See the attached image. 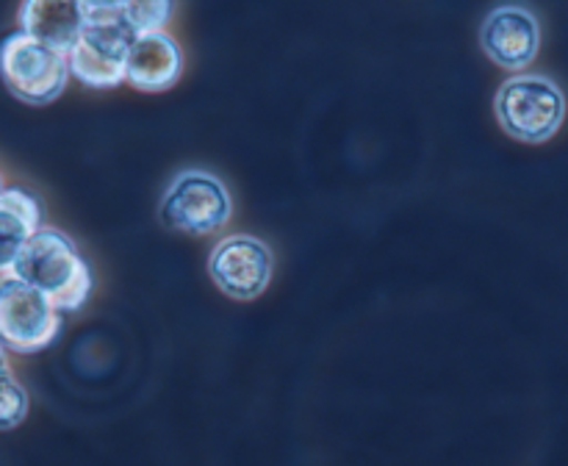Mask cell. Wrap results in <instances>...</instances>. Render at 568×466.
Wrapping results in <instances>:
<instances>
[{"mask_svg":"<svg viewBox=\"0 0 568 466\" xmlns=\"http://www.w3.org/2000/svg\"><path fill=\"white\" fill-rule=\"evenodd\" d=\"M9 275L42 292L61 314L83 308L94 288L92 266L75 239L53 225H42L28 239Z\"/></svg>","mask_w":568,"mask_h":466,"instance_id":"6da1fadb","label":"cell"},{"mask_svg":"<svg viewBox=\"0 0 568 466\" xmlns=\"http://www.w3.org/2000/svg\"><path fill=\"white\" fill-rule=\"evenodd\" d=\"M133 37L122 3H87L83 31L67 50L70 75L92 89H111L125 81V55Z\"/></svg>","mask_w":568,"mask_h":466,"instance_id":"7a4b0ae2","label":"cell"},{"mask_svg":"<svg viewBox=\"0 0 568 466\" xmlns=\"http://www.w3.org/2000/svg\"><path fill=\"white\" fill-rule=\"evenodd\" d=\"M505 133L527 144H541L560 131L566 120V98L558 83L538 72L510 75L494 98Z\"/></svg>","mask_w":568,"mask_h":466,"instance_id":"3957f363","label":"cell"},{"mask_svg":"<svg viewBox=\"0 0 568 466\" xmlns=\"http://www.w3.org/2000/svg\"><path fill=\"white\" fill-rule=\"evenodd\" d=\"M164 227L186 236H211L233 216V194L220 175L209 170H181L159 200Z\"/></svg>","mask_w":568,"mask_h":466,"instance_id":"277c9868","label":"cell"},{"mask_svg":"<svg viewBox=\"0 0 568 466\" xmlns=\"http://www.w3.org/2000/svg\"><path fill=\"white\" fill-rule=\"evenodd\" d=\"M0 78L22 103L48 105L67 89L70 61L64 50L14 31L0 39Z\"/></svg>","mask_w":568,"mask_h":466,"instance_id":"5b68a950","label":"cell"},{"mask_svg":"<svg viewBox=\"0 0 568 466\" xmlns=\"http://www.w3.org/2000/svg\"><path fill=\"white\" fill-rule=\"evenodd\" d=\"M61 311L37 288L0 275V338L11 353H39L61 333Z\"/></svg>","mask_w":568,"mask_h":466,"instance_id":"8992f818","label":"cell"},{"mask_svg":"<svg viewBox=\"0 0 568 466\" xmlns=\"http://www.w3.org/2000/svg\"><path fill=\"white\" fill-rule=\"evenodd\" d=\"M205 266L222 294L233 300H255L270 288L275 259L264 239L253 233H227L211 247Z\"/></svg>","mask_w":568,"mask_h":466,"instance_id":"52a82bcc","label":"cell"},{"mask_svg":"<svg viewBox=\"0 0 568 466\" xmlns=\"http://www.w3.org/2000/svg\"><path fill=\"white\" fill-rule=\"evenodd\" d=\"M480 44L494 64L519 75L536 61L541 48V26L525 6H497L483 20Z\"/></svg>","mask_w":568,"mask_h":466,"instance_id":"ba28073f","label":"cell"},{"mask_svg":"<svg viewBox=\"0 0 568 466\" xmlns=\"http://www.w3.org/2000/svg\"><path fill=\"white\" fill-rule=\"evenodd\" d=\"M183 72V50L170 31L136 33L125 55V81L139 92H164Z\"/></svg>","mask_w":568,"mask_h":466,"instance_id":"9c48e42d","label":"cell"},{"mask_svg":"<svg viewBox=\"0 0 568 466\" xmlns=\"http://www.w3.org/2000/svg\"><path fill=\"white\" fill-rule=\"evenodd\" d=\"M17 22H20L22 33L67 53L83 31V3H72V0H26L17 9Z\"/></svg>","mask_w":568,"mask_h":466,"instance_id":"30bf717a","label":"cell"},{"mask_svg":"<svg viewBox=\"0 0 568 466\" xmlns=\"http://www.w3.org/2000/svg\"><path fill=\"white\" fill-rule=\"evenodd\" d=\"M42 225L44 211L37 194L22 186H6L0 192V275H9L20 250Z\"/></svg>","mask_w":568,"mask_h":466,"instance_id":"8fae6325","label":"cell"},{"mask_svg":"<svg viewBox=\"0 0 568 466\" xmlns=\"http://www.w3.org/2000/svg\"><path fill=\"white\" fill-rule=\"evenodd\" d=\"M31 397L9 366H0V430H14L26 422Z\"/></svg>","mask_w":568,"mask_h":466,"instance_id":"7c38bea8","label":"cell"},{"mask_svg":"<svg viewBox=\"0 0 568 466\" xmlns=\"http://www.w3.org/2000/svg\"><path fill=\"white\" fill-rule=\"evenodd\" d=\"M122 11L133 33L164 31L170 17L175 14V6L170 0H122Z\"/></svg>","mask_w":568,"mask_h":466,"instance_id":"4fadbf2b","label":"cell"},{"mask_svg":"<svg viewBox=\"0 0 568 466\" xmlns=\"http://www.w3.org/2000/svg\"><path fill=\"white\" fill-rule=\"evenodd\" d=\"M0 366H9V350H6L3 338H0Z\"/></svg>","mask_w":568,"mask_h":466,"instance_id":"5bb4252c","label":"cell"},{"mask_svg":"<svg viewBox=\"0 0 568 466\" xmlns=\"http://www.w3.org/2000/svg\"><path fill=\"white\" fill-rule=\"evenodd\" d=\"M3 189H6V183H3V175H0V192H3Z\"/></svg>","mask_w":568,"mask_h":466,"instance_id":"9a60e30c","label":"cell"}]
</instances>
